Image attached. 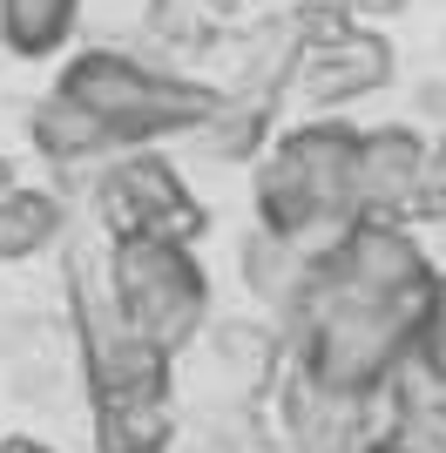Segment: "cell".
I'll return each instance as SVG.
<instances>
[{
    "label": "cell",
    "mask_w": 446,
    "mask_h": 453,
    "mask_svg": "<svg viewBox=\"0 0 446 453\" xmlns=\"http://www.w3.org/2000/svg\"><path fill=\"white\" fill-rule=\"evenodd\" d=\"M55 95L81 102L109 129V142H142V135H163L176 122H210L217 115V95L210 88H196V81H156L142 61L102 55V48L74 61Z\"/></svg>",
    "instance_id": "cell-1"
},
{
    "label": "cell",
    "mask_w": 446,
    "mask_h": 453,
    "mask_svg": "<svg viewBox=\"0 0 446 453\" xmlns=\"http://www.w3.org/2000/svg\"><path fill=\"white\" fill-rule=\"evenodd\" d=\"M352 150H358V135L338 129V122L284 135L278 150H271V163H264V176H258L264 230L297 237V230H311V224L345 217L352 210Z\"/></svg>",
    "instance_id": "cell-2"
},
{
    "label": "cell",
    "mask_w": 446,
    "mask_h": 453,
    "mask_svg": "<svg viewBox=\"0 0 446 453\" xmlns=\"http://www.w3.org/2000/svg\"><path fill=\"white\" fill-rule=\"evenodd\" d=\"M109 278H115V298H122V319L156 352H176L204 319V271L169 237H115Z\"/></svg>",
    "instance_id": "cell-3"
},
{
    "label": "cell",
    "mask_w": 446,
    "mask_h": 453,
    "mask_svg": "<svg viewBox=\"0 0 446 453\" xmlns=\"http://www.w3.org/2000/svg\"><path fill=\"white\" fill-rule=\"evenodd\" d=\"M318 271H325V284H332L338 298H365V304H427L433 298L419 244H412L406 230H392L386 217L352 224V237L332 257H318Z\"/></svg>",
    "instance_id": "cell-4"
},
{
    "label": "cell",
    "mask_w": 446,
    "mask_h": 453,
    "mask_svg": "<svg viewBox=\"0 0 446 453\" xmlns=\"http://www.w3.org/2000/svg\"><path fill=\"white\" fill-rule=\"evenodd\" d=\"M102 217L115 237H169V244H189L204 230V210L189 203L176 170L156 156H129L102 176Z\"/></svg>",
    "instance_id": "cell-5"
},
{
    "label": "cell",
    "mask_w": 446,
    "mask_h": 453,
    "mask_svg": "<svg viewBox=\"0 0 446 453\" xmlns=\"http://www.w3.org/2000/svg\"><path fill=\"white\" fill-rule=\"evenodd\" d=\"M427 176V150L412 129H379V135H358L352 150V203L358 210H399L412 196V183Z\"/></svg>",
    "instance_id": "cell-6"
},
{
    "label": "cell",
    "mask_w": 446,
    "mask_h": 453,
    "mask_svg": "<svg viewBox=\"0 0 446 453\" xmlns=\"http://www.w3.org/2000/svg\"><path fill=\"white\" fill-rule=\"evenodd\" d=\"M392 75V48L379 35H332L304 55V88L318 102H352V95H372L379 81Z\"/></svg>",
    "instance_id": "cell-7"
},
{
    "label": "cell",
    "mask_w": 446,
    "mask_h": 453,
    "mask_svg": "<svg viewBox=\"0 0 446 453\" xmlns=\"http://www.w3.org/2000/svg\"><path fill=\"white\" fill-rule=\"evenodd\" d=\"M169 426H176V419H169L163 386L102 393V406H95V447H102V453H163Z\"/></svg>",
    "instance_id": "cell-8"
},
{
    "label": "cell",
    "mask_w": 446,
    "mask_h": 453,
    "mask_svg": "<svg viewBox=\"0 0 446 453\" xmlns=\"http://www.w3.org/2000/svg\"><path fill=\"white\" fill-rule=\"evenodd\" d=\"M35 142L55 163H74V156H95V150H109V129L95 122L81 102H68V95H48L35 109Z\"/></svg>",
    "instance_id": "cell-9"
},
{
    "label": "cell",
    "mask_w": 446,
    "mask_h": 453,
    "mask_svg": "<svg viewBox=\"0 0 446 453\" xmlns=\"http://www.w3.org/2000/svg\"><path fill=\"white\" fill-rule=\"evenodd\" d=\"M55 230H61L55 196H41V189H7V196H0V265H7V257H35Z\"/></svg>",
    "instance_id": "cell-10"
},
{
    "label": "cell",
    "mask_w": 446,
    "mask_h": 453,
    "mask_svg": "<svg viewBox=\"0 0 446 453\" xmlns=\"http://www.w3.org/2000/svg\"><path fill=\"white\" fill-rule=\"evenodd\" d=\"M0 27L14 55H48L74 27V0H0Z\"/></svg>",
    "instance_id": "cell-11"
},
{
    "label": "cell",
    "mask_w": 446,
    "mask_h": 453,
    "mask_svg": "<svg viewBox=\"0 0 446 453\" xmlns=\"http://www.w3.org/2000/svg\"><path fill=\"white\" fill-rule=\"evenodd\" d=\"M264 135V102H243V109L217 115V129H210V150L217 156H243L250 142Z\"/></svg>",
    "instance_id": "cell-12"
},
{
    "label": "cell",
    "mask_w": 446,
    "mask_h": 453,
    "mask_svg": "<svg viewBox=\"0 0 446 453\" xmlns=\"http://www.w3.org/2000/svg\"><path fill=\"white\" fill-rule=\"evenodd\" d=\"M284 244H291V237H278V230L250 237V257H243V265H250V284H258V291H284Z\"/></svg>",
    "instance_id": "cell-13"
},
{
    "label": "cell",
    "mask_w": 446,
    "mask_h": 453,
    "mask_svg": "<svg viewBox=\"0 0 446 453\" xmlns=\"http://www.w3.org/2000/svg\"><path fill=\"white\" fill-rule=\"evenodd\" d=\"M189 14H196L189 0H156V20H149V27H156L163 41H183V48H196V41H204V20H189Z\"/></svg>",
    "instance_id": "cell-14"
},
{
    "label": "cell",
    "mask_w": 446,
    "mask_h": 453,
    "mask_svg": "<svg viewBox=\"0 0 446 453\" xmlns=\"http://www.w3.org/2000/svg\"><path fill=\"white\" fill-rule=\"evenodd\" d=\"M0 453H48V447H41V440H7Z\"/></svg>",
    "instance_id": "cell-15"
},
{
    "label": "cell",
    "mask_w": 446,
    "mask_h": 453,
    "mask_svg": "<svg viewBox=\"0 0 446 453\" xmlns=\"http://www.w3.org/2000/svg\"><path fill=\"white\" fill-rule=\"evenodd\" d=\"M7 189H14V170H7V163H0V196H7Z\"/></svg>",
    "instance_id": "cell-16"
},
{
    "label": "cell",
    "mask_w": 446,
    "mask_h": 453,
    "mask_svg": "<svg viewBox=\"0 0 446 453\" xmlns=\"http://www.w3.org/2000/svg\"><path fill=\"white\" fill-rule=\"evenodd\" d=\"M372 453H412V447H399V440H386V447H372Z\"/></svg>",
    "instance_id": "cell-17"
},
{
    "label": "cell",
    "mask_w": 446,
    "mask_h": 453,
    "mask_svg": "<svg viewBox=\"0 0 446 453\" xmlns=\"http://www.w3.org/2000/svg\"><path fill=\"white\" fill-rule=\"evenodd\" d=\"M433 163H440V176H446V142H440V150H433Z\"/></svg>",
    "instance_id": "cell-18"
},
{
    "label": "cell",
    "mask_w": 446,
    "mask_h": 453,
    "mask_svg": "<svg viewBox=\"0 0 446 453\" xmlns=\"http://www.w3.org/2000/svg\"><path fill=\"white\" fill-rule=\"evenodd\" d=\"M440 291H446V284H440Z\"/></svg>",
    "instance_id": "cell-19"
}]
</instances>
